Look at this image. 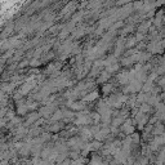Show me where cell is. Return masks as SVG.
Masks as SVG:
<instances>
[{
    "label": "cell",
    "instance_id": "1",
    "mask_svg": "<svg viewBox=\"0 0 165 165\" xmlns=\"http://www.w3.org/2000/svg\"><path fill=\"white\" fill-rule=\"evenodd\" d=\"M72 110H83L85 107V103L83 102H72V101H68V105H67Z\"/></svg>",
    "mask_w": 165,
    "mask_h": 165
},
{
    "label": "cell",
    "instance_id": "2",
    "mask_svg": "<svg viewBox=\"0 0 165 165\" xmlns=\"http://www.w3.org/2000/svg\"><path fill=\"white\" fill-rule=\"evenodd\" d=\"M117 80H119L120 84H128V83H129V79H128V71L120 72L119 76H117Z\"/></svg>",
    "mask_w": 165,
    "mask_h": 165
},
{
    "label": "cell",
    "instance_id": "3",
    "mask_svg": "<svg viewBox=\"0 0 165 165\" xmlns=\"http://www.w3.org/2000/svg\"><path fill=\"white\" fill-rule=\"evenodd\" d=\"M39 116H40V115L38 114V112H32V114H30L29 117H27V120H26V124H25V125H30V124H32V123H35L36 119H38Z\"/></svg>",
    "mask_w": 165,
    "mask_h": 165
},
{
    "label": "cell",
    "instance_id": "4",
    "mask_svg": "<svg viewBox=\"0 0 165 165\" xmlns=\"http://www.w3.org/2000/svg\"><path fill=\"white\" fill-rule=\"evenodd\" d=\"M98 98V92L97 90H94L92 93H89L88 95H85L84 97V102H89V101H94V99H97Z\"/></svg>",
    "mask_w": 165,
    "mask_h": 165
},
{
    "label": "cell",
    "instance_id": "5",
    "mask_svg": "<svg viewBox=\"0 0 165 165\" xmlns=\"http://www.w3.org/2000/svg\"><path fill=\"white\" fill-rule=\"evenodd\" d=\"M66 159H67V152H58V155L56 156V159H54V160H56L57 163L61 164L62 161H65Z\"/></svg>",
    "mask_w": 165,
    "mask_h": 165
},
{
    "label": "cell",
    "instance_id": "6",
    "mask_svg": "<svg viewBox=\"0 0 165 165\" xmlns=\"http://www.w3.org/2000/svg\"><path fill=\"white\" fill-rule=\"evenodd\" d=\"M62 117H63V112H62V111H56V112H54V115H52V116H50V119L53 120V121L61 120Z\"/></svg>",
    "mask_w": 165,
    "mask_h": 165
},
{
    "label": "cell",
    "instance_id": "7",
    "mask_svg": "<svg viewBox=\"0 0 165 165\" xmlns=\"http://www.w3.org/2000/svg\"><path fill=\"white\" fill-rule=\"evenodd\" d=\"M150 26H151V21L146 22V23H142V25L140 26V29H138V31H140V32H146L147 30H149Z\"/></svg>",
    "mask_w": 165,
    "mask_h": 165
},
{
    "label": "cell",
    "instance_id": "8",
    "mask_svg": "<svg viewBox=\"0 0 165 165\" xmlns=\"http://www.w3.org/2000/svg\"><path fill=\"white\" fill-rule=\"evenodd\" d=\"M151 56L149 53H138V62H143V61H147Z\"/></svg>",
    "mask_w": 165,
    "mask_h": 165
},
{
    "label": "cell",
    "instance_id": "9",
    "mask_svg": "<svg viewBox=\"0 0 165 165\" xmlns=\"http://www.w3.org/2000/svg\"><path fill=\"white\" fill-rule=\"evenodd\" d=\"M102 92L105 94L111 93L112 92V84H105V85H103V88H102Z\"/></svg>",
    "mask_w": 165,
    "mask_h": 165
},
{
    "label": "cell",
    "instance_id": "10",
    "mask_svg": "<svg viewBox=\"0 0 165 165\" xmlns=\"http://www.w3.org/2000/svg\"><path fill=\"white\" fill-rule=\"evenodd\" d=\"M152 86H154L152 81H147V84H144V85L142 86V90H143L144 93H147L149 90H151V89H152Z\"/></svg>",
    "mask_w": 165,
    "mask_h": 165
},
{
    "label": "cell",
    "instance_id": "11",
    "mask_svg": "<svg viewBox=\"0 0 165 165\" xmlns=\"http://www.w3.org/2000/svg\"><path fill=\"white\" fill-rule=\"evenodd\" d=\"M119 70V65L117 63H114V65H110L107 66V71L106 72H115Z\"/></svg>",
    "mask_w": 165,
    "mask_h": 165
},
{
    "label": "cell",
    "instance_id": "12",
    "mask_svg": "<svg viewBox=\"0 0 165 165\" xmlns=\"http://www.w3.org/2000/svg\"><path fill=\"white\" fill-rule=\"evenodd\" d=\"M150 110H151V107L147 105V103H142L141 107H140V112H141V114H143V112H149Z\"/></svg>",
    "mask_w": 165,
    "mask_h": 165
},
{
    "label": "cell",
    "instance_id": "13",
    "mask_svg": "<svg viewBox=\"0 0 165 165\" xmlns=\"http://www.w3.org/2000/svg\"><path fill=\"white\" fill-rule=\"evenodd\" d=\"M90 146H92V150H98V149H101V147H102V142L93 141V142L90 143Z\"/></svg>",
    "mask_w": 165,
    "mask_h": 165
},
{
    "label": "cell",
    "instance_id": "14",
    "mask_svg": "<svg viewBox=\"0 0 165 165\" xmlns=\"http://www.w3.org/2000/svg\"><path fill=\"white\" fill-rule=\"evenodd\" d=\"M108 77H110V75H108V74L105 71V72H102V74H101V76H99L98 81H99V83H102V81H106V80L108 79Z\"/></svg>",
    "mask_w": 165,
    "mask_h": 165
},
{
    "label": "cell",
    "instance_id": "15",
    "mask_svg": "<svg viewBox=\"0 0 165 165\" xmlns=\"http://www.w3.org/2000/svg\"><path fill=\"white\" fill-rule=\"evenodd\" d=\"M70 158L72 159V161H76V160H79V154H77V151H74V152H70Z\"/></svg>",
    "mask_w": 165,
    "mask_h": 165
},
{
    "label": "cell",
    "instance_id": "16",
    "mask_svg": "<svg viewBox=\"0 0 165 165\" xmlns=\"http://www.w3.org/2000/svg\"><path fill=\"white\" fill-rule=\"evenodd\" d=\"M32 164H34V165H44V161L40 160V159H38V158H35V159L32 160Z\"/></svg>",
    "mask_w": 165,
    "mask_h": 165
},
{
    "label": "cell",
    "instance_id": "17",
    "mask_svg": "<svg viewBox=\"0 0 165 165\" xmlns=\"http://www.w3.org/2000/svg\"><path fill=\"white\" fill-rule=\"evenodd\" d=\"M135 38H132V39H129V43H126V47H132V45H135Z\"/></svg>",
    "mask_w": 165,
    "mask_h": 165
},
{
    "label": "cell",
    "instance_id": "18",
    "mask_svg": "<svg viewBox=\"0 0 165 165\" xmlns=\"http://www.w3.org/2000/svg\"><path fill=\"white\" fill-rule=\"evenodd\" d=\"M5 116H7V119H13V117H16L14 116V111H7Z\"/></svg>",
    "mask_w": 165,
    "mask_h": 165
},
{
    "label": "cell",
    "instance_id": "19",
    "mask_svg": "<svg viewBox=\"0 0 165 165\" xmlns=\"http://www.w3.org/2000/svg\"><path fill=\"white\" fill-rule=\"evenodd\" d=\"M23 146H25V143H23V142H17V143H16V146H14V149L20 151V150L22 149V147H23Z\"/></svg>",
    "mask_w": 165,
    "mask_h": 165
},
{
    "label": "cell",
    "instance_id": "20",
    "mask_svg": "<svg viewBox=\"0 0 165 165\" xmlns=\"http://www.w3.org/2000/svg\"><path fill=\"white\" fill-rule=\"evenodd\" d=\"M74 115H75V114H72L71 111H66L65 114H63V117H65V116H66V117H74Z\"/></svg>",
    "mask_w": 165,
    "mask_h": 165
},
{
    "label": "cell",
    "instance_id": "21",
    "mask_svg": "<svg viewBox=\"0 0 165 165\" xmlns=\"http://www.w3.org/2000/svg\"><path fill=\"white\" fill-rule=\"evenodd\" d=\"M30 65H31V66H34V67H36V66H39V65H40V62H39L38 59H34V61H31V62H30Z\"/></svg>",
    "mask_w": 165,
    "mask_h": 165
},
{
    "label": "cell",
    "instance_id": "22",
    "mask_svg": "<svg viewBox=\"0 0 165 165\" xmlns=\"http://www.w3.org/2000/svg\"><path fill=\"white\" fill-rule=\"evenodd\" d=\"M27 65H29L27 61H23L22 63H20V65H18V67H25V66H27Z\"/></svg>",
    "mask_w": 165,
    "mask_h": 165
},
{
    "label": "cell",
    "instance_id": "23",
    "mask_svg": "<svg viewBox=\"0 0 165 165\" xmlns=\"http://www.w3.org/2000/svg\"><path fill=\"white\" fill-rule=\"evenodd\" d=\"M142 39H143V35H142V34H138L137 38H135V40H142Z\"/></svg>",
    "mask_w": 165,
    "mask_h": 165
},
{
    "label": "cell",
    "instance_id": "24",
    "mask_svg": "<svg viewBox=\"0 0 165 165\" xmlns=\"http://www.w3.org/2000/svg\"><path fill=\"white\" fill-rule=\"evenodd\" d=\"M58 165H62V164H58Z\"/></svg>",
    "mask_w": 165,
    "mask_h": 165
}]
</instances>
